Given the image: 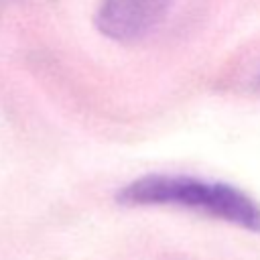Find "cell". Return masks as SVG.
Here are the masks:
<instances>
[{
    "mask_svg": "<svg viewBox=\"0 0 260 260\" xmlns=\"http://www.w3.org/2000/svg\"><path fill=\"white\" fill-rule=\"evenodd\" d=\"M116 201L126 207H179L260 234V203L240 187L191 175L150 173L124 185Z\"/></svg>",
    "mask_w": 260,
    "mask_h": 260,
    "instance_id": "cell-1",
    "label": "cell"
},
{
    "mask_svg": "<svg viewBox=\"0 0 260 260\" xmlns=\"http://www.w3.org/2000/svg\"><path fill=\"white\" fill-rule=\"evenodd\" d=\"M175 0H102L95 12L98 30L118 43L148 37L169 14Z\"/></svg>",
    "mask_w": 260,
    "mask_h": 260,
    "instance_id": "cell-2",
    "label": "cell"
},
{
    "mask_svg": "<svg viewBox=\"0 0 260 260\" xmlns=\"http://www.w3.org/2000/svg\"><path fill=\"white\" fill-rule=\"evenodd\" d=\"M256 87H260V71H258V77H256Z\"/></svg>",
    "mask_w": 260,
    "mask_h": 260,
    "instance_id": "cell-3",
    "label": "cell"
}]
</instances>
